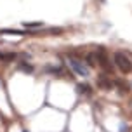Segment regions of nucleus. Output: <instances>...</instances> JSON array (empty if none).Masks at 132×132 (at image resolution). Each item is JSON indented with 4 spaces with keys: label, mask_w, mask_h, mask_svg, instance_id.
<instances>
[{
    "label": "nucleus",
    "mask_w": 132,
    "mask_h": 132,
    "mask_svg": "<svg viewBox=\"0 0 132 132\" xmlns=\"http://www.w3.org/2000/svg\"><path fill=\"white\" fill-rule=\"evenodd\" d=\"M77 90H78V94H84V96H90V94H92V87L87 85V84H80V85H77Z\"/></svg>",
    "instance_id": "nucleus-7"
},
{
    "label": "nucleus",
    "mask_w": 132,
    "mask_h": 132,
    "mask_svg": "<svg viewBox=\"0 0 132 132\" xmlns=\"http://www.w3.org/2000/svg\"><path fill=\"white\" fill-rule=\"evenodd\" d=\"M96 57H97V66L104 68L106 71H110V70H111V61H110L108 54H106L103 49H97V51H96Z\"/></svg>",
    "instance_id": "nucleus-3"
},
{
    "label": "nucleus",
    "mask_w": 132,
    "mask_h": 132,
    "mask_svg": "<svg viewBox=\"0 0 132 132\" xmlns=\"http://www.w3.org/2000/svg\"><path fill=\"white\" fill-rule=\"evenodd\" d=\"M23 132H28V130H26V129H24V130H23Z\"/></svg>",
    "instance_id": "nucleus-11"
},
{
    "label": "nucleus",
    "mask_w": 132,
    "mask_h": 132,
    "mask_svg": "<svg viewBox=\"0 0 132 132\" xmlns=\"http://www.w3.org/2000/svg\"><path fill=\"white\" fill-rule=\"evenodd\" d=\"M66 63H68V66H70L78 77H82V78H87V77L90 75V68L85 64L84 57H80V56H77V54L68 52L66 54Z\"/></svg>",
    "instance_id": "nucleus-1"
},
{
    "label": "nucleus",
    "mask_w": 132,
    "mask_h": 132,
    "mask_svg": "<svg viewBox=\"0 0 132 132\" xmlns=\"http://www.w3.org/2000/svg\"><path fill=\"white\" fill-rule=\"evenodd\" d=\"M23 26L26 28V30H30V31H35V30H38V28H44V23H42V21H24Z\"/></svg>",
    "instance_id": "nucleus-5"
},
{
    "label": "nucleus",
    "mask_w": 132,
    "mask_h": 132,
    "mask_svg": "<svg viewBox=\"0 0 132 132\" xmlns=\"http://www.w3.org/2000/svg\"><path fill=\"white\" fill-rule=\"evenodd\" d=\"M113 63L122 73H130L132 71V61L125 52L122 51H115L113 52Z\"/></svg>",
    "instance_id": "nucleus-2"
},
{
    "label": "nucleus",
    "mask_w": 132,
    "mask_h": 132,
    "mask_svg": "<svg viewBox=\"0 0 132 132\" xmlns=\"http://www.w3.org/2000/svg\"><path fill=\"white\" fill-rule=\"evenodd\" d=\"M113 85H115V82H113L111 78H106V77H101V78L97 80V87H101L103 90H111Z\"/></svg>",
    "instance_id": "nucleus-4"
},
{
    "label": "nucleus",
    "mask_w": 132,
    "mask_h": 132,
    "mask_svg": "<svg viewBox=\"0 0 132 132\" xmlns=\"http://www.w3.org/2000/svg\"><path fill=\"white\" fill-rule=\"evenodd\" d=\"M19 70H21V71H26V73H31L33 71V66L31 64H26V63L23 61V63H19Z\"/></svg>",
    "instance_id": "nucleus-9"
},
{
    "label": "nucleus",
    "mask_w": 132,
    "mask_h": 132,
    "mask_svg": "<svg viewBox=\"0 0 132 132\" xmlns=\"http://www.w3.org/2000/svg\"><path fill=\"white\" fill-rule=\"evenodd\" d=\"M45 71L52 73V75H57V77H66V71L64 68H61V66H47Z\"/></svg>",
    "instance_id": "nucleus-6"
},
{
    "label": "nucleus",
    "mask_w": 132,
    "mask_h": 132,
    "mask_svg": "<svg viewBox=\"0 0 132 132\" xmlns=\"http://www.w3.org/2000/svg\"><path fill=\"white\" fill-rule=\"evenodd\" d=\"M18 57V54L16 52H0V59L5 61V63H9V61H14Z\"/></svg>",
    "instance_id": "nucleus-8"
},
{
    "label": "nucleus",
    "mask_w": 132,
    "mask_h": 132,
    "mask_svg": "<svg viewBox=\"0 0 132 132\" xmlns=\"http://www.w3.org/2000/svg\"><path fill=\"white\" fill-rule=\"evenodd\" d=\"M127 130H129L127 123H123V122H122V123H120V132H127Z\"/></svg>",
    "instance_id": "nucleus-10"
}]
</instances>
